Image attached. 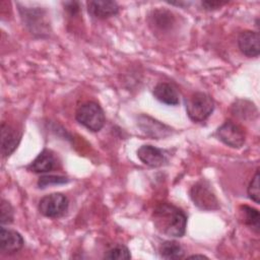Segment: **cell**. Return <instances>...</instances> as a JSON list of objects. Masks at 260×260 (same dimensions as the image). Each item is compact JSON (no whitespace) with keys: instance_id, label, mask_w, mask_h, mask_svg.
Returning <instances> with one entry per match:
<instances>
[{"instance_id":"obj_10","label":"cell","mask_w":260,"mask_h":260,"mask_svg":"<svg viewBox=\"0 0 260 260\" xmlns=\"http://www.w3.org/2000/svg\"><path fill=\"white\" fill-rule=\"evenodd\" d=\"M21 134L12 126L3 122L1 124V153L3 156L10 155L18 146Z\"/></svg>"},{"instance_id":"obj_8","label":"cell","mask_w":260,"mask_h":260,"mask_svg":"<svg viewBox=\"0 0 260 260\" xmlns=\"http://www.w3.org/2000/svg\"><path fill=\"white\" fill-rule=\"evenodd\" d=\"M24 241L22 236L10 229L1 228L0 231V251L5 255H12L17 253L23 247Z\"/></svg>"},{"instance_id":"obj_11","label":"cell","mask_w":260,"mask_h":260,"mask_svg":"<svg viewBox=\"0 0 260 260\" xmlns=\"http://www.w3.org/2000/svg\"><path fill=\"white\" fill-rule=\"evenodd\" d=\"M260 38L258 31L245 30L238 38V46L240 51L247 57H257L260 52Z\"/></svg>"},{"instance_id":"obj_22","label":"cell","mask_w":260,"mask_h":260,"mask_svg":"<svg viewBox=\"0 0 260 260\" xmlns=\"http://www.w3.org/2000/svg\"><path fill=\"white\" fill-rule=\"evenodd\" d=\"M0 219H1V223L3 224H9L13 221V208L11 206V204L2 199L1 200V206H0Z\"/></svg>"},{"instance_id":"obj_3","label":"cell","mask_w":260,"mask_h":260,"mask_svg":"<svg viewBox=\"0 0 260 260\" xmlns=\"http://www.w3.org/2000/svg\"><path fill=\"white\" fill-rule=\"evenodd\" d=\"M77 122L92 132L100 131L106 122L103 109L95 102H86L79 106L75 112Z\"/></svg>"},{"instance_id":"obj_4","label":"cell","mask_w":260,"mask_h":260,"mask_svg":"<svg viewBox=\"0 0 260 260\" xmlns=\"http://www.w3.org/2000/svg\"><path fill=\"white\" fill-rule=\"evenodd\" d=\"M190 197L194 204L202 210H215L219 208V202L210 184L204 180L199 181L192 186Z\"/></svg>"},{"instance_id":"obj_5","label":"cell","mask_w":260,"mask_h":260,"mask_svg":"<svg viewBox=\"0 0 260 260\" xmlns=\"http://www.w3.org/2000/svg\"><path fill=\"white\" fill-rule=\"evenodd\" d=\"M68 198L61 193H52L44 196L39 202V211L46 217L56 218L63 215L68 209Z\"/></svg>"},{"instance_id":"obj_18","label":"cell","mask_w":260,"mask_h":260,"mask_svg":"<svg viewBox=\"0 0 260 260\" xmlns=\"http://www.w3.org/2000/svg\"><path fill=\"white\" fill-rule=\"evenodd\" d=\"M233 111L235 115L241 117L242 119L253 118V115H257V110L254 104L248 101H238L235 106H233Z\"/></svg>"},{"instance_id":"obj_2","label":"cell","mask_w":260,"mask_h":260,"mask_svg":"<svg viewBox=\"0 0 260 260\" xmlns=\"http://www.w3.org/2000/svg\"><path fill=\"white\" fill-rule=\"evenodd\" d=\"M185 107L188 117L193 122H203L212 114L214 102L210 95L197 91L185 99Z\"/></svg>"},{"instance_id":"obj_6","label":"cell","mask_w":260,"mask_h":260,"mask_svg":"<svg viewBox=\"0 0 260 260\" xmlns=\"http://www.w3.org/2000/svg\"><path fill=\"white\" fill-rule=\"evenodd\" d=\"M217 138L225 145L233 148H240L245 143V133L241 126L233 121H225L217 130Z\"/></svg>"},{"instance_id":"obj_16","label":"cell","mask_w":260,"mask_h":260,"mask_svg":"<svg viewBox=\"0 0 260 260\" xmlns=\"http://www.w3.org/2000/svg\"><path fill=\"white\" fill-rule=\"evenodd\" d=\"M240 212L242 214V218L245 224L251 226L254 229L256 232L259 230V212L257 209L250 207L248 205H242L240 206Z\"/></svg>"},{"instance_id":"obj_24","label":"cell","mask_w":260,"mask_h":260,"mask_svg":"<svg viewBox=\"0 0 260 260\" xmlns=\"http://www.w3.org/2000/svg\"><path fill=\"white\" fill-rule=\"evenodd\" d=\"M64 5H65L66 10H67L70 14H72V15L76 14V13L79 11V4H78V2H74V1L65 2Z\"/></svg>"},{"instance_id":"obj_19","label":"cell","mask_w":260,"mask_h":260,"mask_svg":"<svg viewBox=\"0 0 260 260\" xmlns=\"http://www.w3.org/2000/svg\"><path fill=\"white\" fill-rule=\"evenodd\" d=\"M104 258L106 259H114V260H127L131 258V254L129 249L122 245V244H118L116 246H114L113 248H111L110 250L107 251V253L105 254Z\"/></svg>"},{"instance_id":"obj_9","label":"cell","mask_w":260,"mask_h":260,"mask_svg":"<svg viewBox=\"0 0 260 260\" xmlns=\"http://www.w3.org/2000/svg\"><path fill=\"white\" fill-rule=\"evenodd\" d=\"M138 127L145 135L155 139H160L171 134V128L169 126L145 115L138 117Z\"/></svg>"},{"instance_id":"obj_12","label":"cell","mask_w":260,"mask_h":260,"mask_svg":"<svg viewBox=\"0 0 260 260\" xmlns=\"http://www.w3.org/2000/svg\"><path fill=\"white\" fill-rule=\"evenodd\" d=\"M57 158L51 150L44 149L27 167L30 172L34 173H48L56 169Z\"/></svg>"},{"instance_id":"obj_1","label":"cell","mask_w":260,"mask_h":260,"mask_svg":"<svg viewBox=\"0 0 260 260\" xmlns=\"http://www.w3.org/2000/svg\"><path fill=\"white\" fill-rule=\"evenodd\" d=\"M152 220L155 229L168 237L181 238L185 235L187 215L181 208L171 203L157 205L153 210Z\"/></svg>"},{"instance_id":"obj_25","label":"cell","mask_w":260,"mask_h":260,"mask_svg":"<svg viewBox=\"0 0 260 260\" xmlns=\"http://www.w3.org/2000/svg\"><path fill=\"white\" fill-rule=\"evenodd\" d=\"M188 258H189V259H194V258H205V259H207L206 256H204V255H198V254L191 255V256H189Z\"/></svg>"},{"instance_id":"obj_14","label":"cell","mask_w":260,"mask_h":260,"mask_svg":"<svg viewBox=\"0 0 260 260\" xmlns=\"http://www.w3.org/2000/svg\"><path fill=\"white\" fill-rule=\"evenodd\" d=\"M153 95L158 102L169 106H176L180 102L177 89L172 84L167 82L156 84L153 88Z\"/></svg>"},{"instance_id":"obj_23","label":"cell","mask_w":260,"mask_h":260,"mask_svg":"<svg viewBox=\"0 0 260 260\" xmlns=\"http://www.w3.org/2000/svg\"><path fill=\"white\" fill-rule=\"evenodd\" d=\"M226 2H223V1H203L202 6L206 10H213V9L220 7L221 5H223Z\"/></svg>"},{"instance_id":"obj_15","label":"cell","mask_w":260,"mask_h":260,"mask_svg":"<svg viewBox=\"0 0 260 260\" xmlns=\"http://www.w3.org/2000/svg\"><path fill=\"white\" fill-rule=\"evenodd\" d=\"M185 251L183 247L176 241H166L159 247V255L167 260L182 259Z\"/></svg>"},{"instance_id":"obj_20","label":"cell","mask_w":260,"mask_h":260,"mask_svg":"<svg viewBox=\"0 0 260 260\" xmlns=\"http://www.w3.org/2000/svg\"><path fill=\"white\" fill-rule=\"evenodd\" d=\"M68 179L64 176H59V175H45L42 176L39 181H38V186L40 188H46L48 186H53V185H60L67 183Z\"/></svg>"},{"instance_id":"obj_7","label":"cell","mask_w":260,"mask_h":260,"mask_svg":"<svg viewBox=\"0 0 260 260\" xmlns=\"http://www.w3.org/2000/svg\"><path fill=\"white\" fill-rule=\"evenodd\" d=\"M138 158L146 166L151 168H158L168 162V152L164 149L153 145L144 144L137 150Z\"/></svg>"},{"instance_id":"obj_13","label":"cell","mask_w":260,"mask_h":260,"mask_svg":"<svg viewBox=\"0 0 260 260\" xmlns=\"http://www.w3.org/2000/svg\"><path fill=\"white\" fill-rule=\"evenodd\" d=\"M88 12L100 19L108 18L119 12V6L115 1H88Z\"/></svg>"},{"instance_id":"obj_21","label":"cell","mask_w":260,"mask_h":260,"mask_svg":"<svg viewBox=\"0 0 260 260\" xmlns=\"http://www.w3.org/2000/svg\"><path fill=\"white\" fill-rule=\"evenodd\" d=\"M248 195L251 200L255 203L259 204L260 202V191H259V171L257 170L254 177L252 178L249 186H248Z\"/></svg>"},{"instance_id":"obj_17","label":"cell","mask_w":260,"mask_h":260,"mask_svg":"<svg viewBox=\"0 0 260 260\" xmlns=\"http://www.w3.org/2000/svg\"><path fill=\"white\" fill-rule=\"evenodd\" d=\"M151 24H154L155 27L159 29H166L171 27L174 18L172 13L167 10H155L153 11V15L151 16Z\"/></svg>"}]
</instances>
